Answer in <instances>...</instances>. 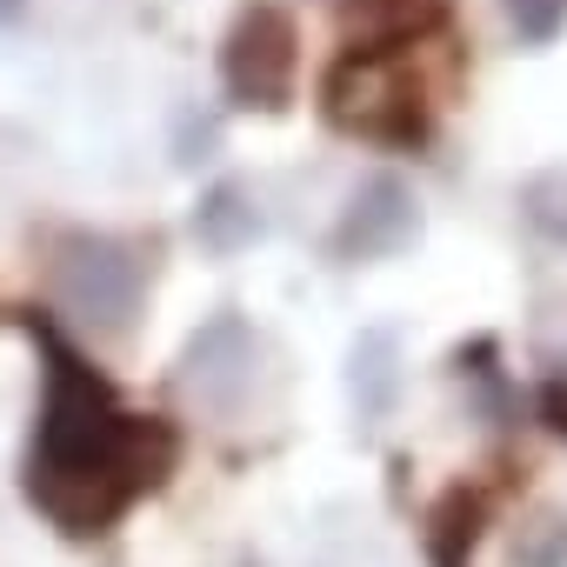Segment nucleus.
I'll use <instances>...</instances> for the list:
<instances>
[{
  "instance_id": "obj_1",
  "label": "nucleus",
  "mask_w": 567,
  "mask_h": 567,
  "mask_svg": "<svg viewBox=\"0 0 567 567\" xmlns=\"http://www.w3.org/2000/svg\"><path fill=\"white\" fill-rule=\"evenodd\" d=\"M48 354V394L28 447V501L74 540L107 534L134 501H147L181 461V434L167 421L127 414L114 388L54 334L34 328Z\"/></svg>"
},
{
  "instance_id": "obj_2",
  "label": "nucleus",
  "mask_w": 567,
  "mask_h": 567,
  "mask_svg": "<svg viewBox=\"0 0 567 567\" xmlns=\"http://www.w3.org/2000/svg\"><path fill=\"white\" fill-rule=\"evenodd\" d=\"M328 121L341 134H361V141H421L427 134V101H421V81L408 68V48H381V41H354L334 74H328Z\"/></svg>"
},
{
  "instance_id": "obj_3",
  "label": "nucleus",
  "mask_w": 567,
  "mask_h": 567,
  "mask_svg": "<svg viewBox=\"0 0 567 567\" xmlns=\"http://www.w3.org/2000/svg\"><path fill=\"white\" fill-rule=\"evenodd\" d=\"M48 288L81 328L127 334L141 315V295H147V260L114 234H54L48 240Z\"/></svg>"
},
{
  "instance_id": "obj_4",
  "label": "nucleus",
  "mask_w": 567,
  "mask_h": 567,
  "mask_svg": "<svg viewBox=\"0 0 567 567\" xmlns=\"http://www.w3.org/2000/svg\"><path fill=\"white\" fill-rule=\"evenodd\" d=\"M295 68H301V34L288 21V8L254 0L234 21L227 48H220V81L240 107H280L295 94Z\"/></svg>"
},
{
  "instance_id": "obj_5",
  "label": "nucleus",
  "mask_w": 567,
  "mask_h": 567,
  "mask_svg": "<svg viewBox=\"0 0 567 567\" xmlns=\"http://www.w3.org/2000/svg\"><path fill=\"white\" fill-rule=\"evenodd\" d=\"M181 394L200 414H214V421H234L247 408V394H254V334H247L240 315H214L187 341V354H181Z\"/></svg>"
},
{
  "instance_id": "obj_6",
  "label": "nucleus",
  "mask_w": 567,
  "mask_h": 567,
  "mask_svg": "<svg viewBox=\"0 0 567 567\" xmlns=\"http://www.w3.org/2000/svg\"><path fill=\"white\" fill-rule=\"evenodd\" d=\"M414 194H408V181H394V174H374L354 200H348V214H341V227H334V254L341 260H381V254H394V247H408L414 240Z\"/></svg>"
},
{
  "instance_id": "obj_7",
  "label": "nucleus",
  "mask_w": 567,
  "mask_h": 567,
  "mask_svg": "<svg viewBox=\"0 0 567 567\" xmlns=\"http://www.w3.org/2000/svg\"><path fill=\"white\" fill-rule=\"evenodd\" d=\"M194 234H200V247H214V254H234V247H247V240L260 234L254 194H247L240 181H220V187H207V194H200V207H194Z\"/></svg>"
},
{
  "instance_id": "obj_8",
  "label": "nucleus",
  "mask_w": 567,
  "mask_h": 567,
  "mask_svg": "<svg viewBox=\"0 0 567 567\" xmlns=\"http://www.w3.org/2000/svg\"><path fill=\"white\" fill-rule=\"evenodd\" d=\"M520 214H527V227H534L540 240L567 247V167L534 174V181L520 187Z\"/></svg>"
},
{
  "instance_id": "obj_9",
  "label": "nucleus",
  "mask_w": 567,
  "mask_h": 567,
  "mask_svg": "<svg viewBox=\"0 0 567 567\" xmlns=\"http://www.w3.org/2000/svg\"><path fill=\"white\" fill-rule=\"evenodd\" d=\"M388 361H394V341H388V334H368V341H361V354H354V388L368 381V394H361V408H368V414H381V408H388V388H394V368H388Z\"/></svg>"
},
{
  "instance_id": "obj_10",
  "label": "nucleus",
  "mask_w": 567,
  "mask_h": 567,
  "mask_svg": "<svg viewBox=\"0 0 567 567\" xmlns=\"http://www.w3.org/2000/svg\"><path fill=\"white\" fill-rule=\"evenodd\" d=\"M514 567H567V520L560 514H540L534 527H520Z\"/></svg>"
},
{
  "instance_id": "obj_11",
  "label": "nucleus",
  "mask_w": 567,
  "mask_h": 567,
  "mask_svg": "<svg viewBox=\"0 0 567 567\" xmlns=\"http://www.w3.org/2000/svg\"><path fill=\"white\" fill-rule=\"evenodd\" d=\"M507 14H514L520 41H554L567 21V0H507Z\"/></svg>"
},
{
  "instance_id": "obj_12",
  "label": "nucleus",
  "mask_w": 567,
  "mask_h": 567,
  "mask_svg": "<svg viewBox=\"0 0 567 567\" xmlns=\"http://www.w3.org/2000/svg\"><path fill=\"white\" fill-rule=\"evenodd\" d=\"M28 14V0H0V21H21Z\"/></svg>"
}]
</instances>
